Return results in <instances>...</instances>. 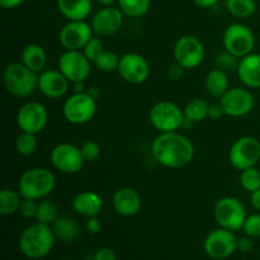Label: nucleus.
I'll return each mask as SVG.
<instances>
[{
	"mask_svg": "<svg viewBox=\"0 0 260 260\" xmlns=\"http://www.w3.org/2000/svg\"><path fill=\"white\" fill-rule=\"evenodd\" d=\"M123 24V13L119 8L104 7L91 18V28L99 37L113 36Z\"/></svg>",
	"mask_w": 260,
	"mask_h": 260,
	"instance_id": "a211bd4d",
	"label": "nucleus"
},
{
	"mask_svg": "<svg viewBox=\"0 0 260 260\" xmlns=\"http://www.w3.org/2000/svg\"><path fill=\"white\" fill-rule=\"evenodd\" d=\"M151 126L160 134L175 132L184 127V112L175 103L169 101H161L151 107L149 113Z\"/></svg>",
	"mask_w": 260,
	"mask_h": 260,
	"instance_id": "0eeeda50",
	"label": "nucleus"
},
{
	"mask_svg": "<svg viewBox=\"0 0 260 260\" xmlns=\"http://www.w3.org/2000/svg\"><path fill=\"white\" fill-rule=\"evenodd\" d=\"M50 159L52 167L63 174L79 173L86 162L80 147L69 142H61L56 145L51 151Z\"/></svg>",
	"mask_w": 260,
	"mask_h": 260,
	"instance_id": "9b49d317",
	"label": "nucleus"
},
{
	"mask_svg": "<svg viewBox=\"0 0 260 260\" xmlns=\"http://www.w3.org/2000/svg\"><path fill=\"white\" fill-rule=\"evenodd\" d=\"M113 208L123 217H132L141 211L142 200L140 193L131 187H122L112 197Z\"/></svg>",
	"mask_w": 260,
	"mask_h": 260,
	"instance_id": "aec40b11",
	"label": "nucleus"
},
{
	"mask_svg": "<svg viewBox=\"0 0 260 260\" xmlns=\"http://www.w3.org/2000/svg\"><path fill=\"white\" fill-rule=\"evenodd\" d=\"M58 70L69 79L71 84L85 81L91 71V62L83 51L65 50L58 57Z\"/></svg>",
	"mask_w": 260,
	"mask_h": 260,
	"instance_id": "ddd939ff",
	"label": "nucleus"
},
{
	"mask_svg": "<svg viewBox=\"0 0 260 260\" xmlns=\"http://www.w3.org/2000/svg\"><path fill=\"white\" fill-rule=\"evenodd\" d=\"M56 187V177L47 168H30L22 173L18 190L23 198L41 201L50 196Z\"/></svg>",
	"mask_w": 260,
	"mask_h": 260,
	"instance_id": "7ed1b4c3",
	"label": "nucleus"
},
{
	"mask_svg": "<svg viewBox=\"0 0 260 260\" xmlns=\"http://www.w3.org/2000/svg\"><path fill=\"white\" fill-rule=\"evenodd\" d=\"M62 113L71 124L80 126L89 123L96 113V98L89 91H75L63 103Z\"/></svg>",
	"mask_w": 260,
	"mask_h": 260,
	"instance_id": "423d86ee",
	"label": "nucleus"
},
{
	"mask_svg": "<svg viewBox=\"0 0 260 260\" xmlns=\"http://www.w3.org/2000/svg\"><path fill=\"white\" fill-rule=\"evenodd\" d=\"M240 184L249 193L260 189V170L256 169L255 167L241 170Z\"/></svg>",
	"mask_w": 260,
	"mask_h": 260,
	"instance_id": "72a5a7b5",
	"label": "nucleus"
},
{
	"mask_svg": "<svg viewBox=\"0 0 260 260\" xmlns=\"http://www.w3.org/2000/svg\"><path fill=\"white\" fill-rule=\"evenodd\" d=\"M222 42L228 52L233 53L238 58H243L253 52L255 36L248 25L243 23H233L223 32Z\"/></svg>",
	"mask_w": 260,
	"mask_h": 260,
	"instance_id": "6e6552de",
	"label": "nucleus"
},
{
	"mask_svg": "<svg viewBox=\"0 0 260 260\" xmlns=\"http://www.w3.org/2000/svg\"><path fill=\"white\" fill-rule=\"evenodd\" d=\"M251 239L253 238H250L248 235L243 236V238H239L238 243H236V250L241 251V253H249V251L253 250L254 244Z\"/></svg>",
	"mask_w": 260,
	"mask_h": 260,
	"instance_id": "ea45409f",
	"label": "nucleus"
},
{
	"mask_svg": "<svg viewBox=\"0 0 260 260\" xmlns=\"http://www.w3.org/2000/svg\"><path fill=\"white\" fill-rule=\"evenodd\" d=\"M40 74L28 69L22 62H12L4 69L5 90L15 98H28L38 89Z\"/></svg>",
	"mask_w": 260,
	"mask_h": 260,
	"instance_id": "20e7f679",
	"label": "nucleus"
},
{
	"mask_svg": "<svg viewBox=\"0 0 260 260\" xmlns=\"http://www.w3.org/2000/svg\"><path fill=\"white\" fill-rule=\"evenodd\" d=\"M25 0H0V5L4 9H14V8L20 7Z\"/></svg>",
	"mask_w": 260,
	"mask_h": 260,
	"instance_id": "a18cd8bd",
	"label": "nucleus"
},
{
	"mask_svg": "<svg viewBox=\"0 0 260 260\" xmlns=\"http://www.w3.org/2000/svg\"><path fill=\"white\" fill-rule=\"evenodd\" d=\"M96 2L101 5H103V7H112V5L116 2H118V0H96Z\"/></svg>",
	"mask_w": 260,
	"mask_h": 260,
	"instance_id": "09e8293b",
	"label": "nucleus"
},
{
	"mask_svg": "<svg viewBox=\"0 0 260 260\" xmlns=\"http://www.w3.org/2000/svg\"><path fill=\"white\" fill-rule=\"evenodd\" d=\"M62 260H74V259H62Z\"/></svg>",
	"mask_w": 260,
	"mask_h": 260,
	"instance_id": "3c124183",
	"label": "nucleus"
},
{
	"mask_svg": "<svg viewBox=\"0 0 260 260\" xmlns=\"http://www.w3.org/2000/svg\"><path fill=\"white\" fill-rule=\"evenodd\" d=\"M213 217L220 228L235 233L243 230L248 215H246L245 206L240 200L226 196L216 202L213 207Z\"/></svg>",
	"mask_w": 260,
	"mask_h": 260,
	"instance_id": "39448f33",
	"label": "nucleus"
},
{
	"mask_svg": "<svg viewBox=\"0 0 260 260\" xmlns=\"http://www.w3.org/2000/svg\"><path fill=\"white\" fill-rule=\"evenodd\" d=\"M20 60H22V63H24L30 70L36 73H42L47 63V53L41 45L29 43L23 48Z\"/></svg>",
	"mask_w": 260,
	"mask_h": 260,
	"instance_id": "b1692460",
	"label": "nucleus"
},
{
	"mask_svg": "<svg viewBox=\"0 0 260 260\" xmlns=\"http://www.w3.org/2000/svg\"><path fill=\"white\" fill-rule=\"evenodd\" d=\"M119 57L116 52L109 50H104L98 57L95 58L94 61V65L98 70L103 71V73H112V71H117L118 70L119 66Z\"/></svg>",
	"mask_w": 260,
	"mask_h": 260,
	"instance_id": "473e14b6",
	"label": "nucleus"
},
{
	"mask_svg": "<svg viewBox=\"0 0 260 260\" xmlns=\"http://www.w3.org/2000/svg\"><path fill=\"white\" fill-rule=\"evenodd\" d=\"M103 51H104V45L103 42H102L99 36H93V37L89 40V42L85 45V47L83 48L84 55L89 58L90 62H94L95 58L98 57Z\"/></svg>",
	"mask_w": 260,
	"mask_h": 260,
	"instance_id": "c9c22d12",
	"label": "nucleus"
},
{
	"mask_svg": "<svg viewBox=\"0 0 260 260\" xmlns=\"http://www.w3.org/2000/svg\"><path fill=\"white\" fill-rule=\"evenodd\" d=\"M225 116L240 118L250 113L255 106V99L249 89L236 86L230 88L220 99Z\"/></svg>",
	"mask_w": 260,
	"mask_h": 260,
	"instance_id": "2eb2a0df",
	"label": "nucleus"
},
{
	"mask_svg": "<svg viewBox=\"0 0 260 260\" xmlns=\"http://www.w3.org/2000/svg\"><path fill=\"white\" fill-rule=\"evenodd\" d=\"M208 108H210V104L203 99H192L185 104L184 109H183L185 121L189 123H200V122L205 121L206 118H208Z\"/></svg>",
	"mask_w": 260,
	"mask_h": 260,
	"instance_id": "cd10ccee",
	"label": "nucleus"
},
{
	"mask_svg": "<svg viewBox=\"0 0 260 260\" xmlns=\"http://www.w3.org/2000/svg\"><path fill=\"white\" fill-rule=\"evenodd\" d=\"M260 160V141L254 136L236 140L229 151V161L235 169L245 170L255 167Z\"/></svg>",
	"mask_w": 260,
	"mask_h": 260,
	"instance_id": "1a4fd4ad",
	"label": "nucleus"
},
{
	"mask_svg": "<svg viewBox=\"0 0 260 260\" xmlns=\"http://www.w3.org/2000/svg\"><path fill=\"white\" fill-rule=\"evenodd\" d=\"M222 116H225V112H223L221 103L210 104V108H208V118L220 119Z\"/></svg>",
	"mask_w": 260,
	"mask_h": 260,
	"instance_id": "37998d69",
	"label": "nucleus"
},
{
	"mask_svg": "<svg viewBox=\"0 0 260 260\" xmlns=\"http://www.w3.org/2000/svg\"><path fill=\"white\" fill-rule=\"evenodd\" d=\"M175 62L184 70L198 68L205 60V46L200 38L192 35L182 36L173 48Z\"/></svg>",
	"mask_w": 260,
	"mask_h": 260,
	"instance_id": "9d476101",
	"label": "nucleus"
},
{
	"mask_svg": "<svg viewBox=\"0 0 260 260\" xmlns=\"http://www.w3.org/2000/svg\"><path fill=\"white\" fill-rule=\"evenodd\" d=\"M38 208V202L35 200H28V198H23L22 205H20L19 208V215L22 216L23 218H27V220H30V218H36V213H37Z\"/></svg>",
	"mask_w": 260,
	"mask_h": 260,
	"instance_id": "58836bf2",
	"label": "nucleus"
},
{
	"mask_svg": "<svg viewBox=\"0 0 260 260\" xmlns=\"http://www.w3.org/2000/svg\"><path fill=\"white\" fill-rule=\"evenodd\" d=\"M218 2H220V0H193V3H194L197 7L205 8V9L215 7Z\"/></svg>",
	"mask_w": 260,
	"mask_h": 260,
	"instance_id": "49530a36",
	"label": "nucleus"
},
{
	"mask_svg": "<svg viewBox=\"0 0 260 260\" xmlns=\"http://www.w3.org/2000/svg\"><path fill=\"white\" fill-rule=\"evenodd\" d=\"M183 74H184V69L177 62H175L174 65H170L169 69H168V76H169V79H172V80H179L183 76Z\"/></svg>",
	"mask_w": 260,
	"mask_h": 260,
	"instance_id": "c03bdc74",
	"label": "nucleus"
},
{
	"mask_svg": "<svg viewBox=\"0 0 260 260\" xmlns=\"http://www.w3.org/2000/svg\"><path fill=\"white\" fill-rule=\"evenodd\" d=\"M216 66L221 70L226 71H236L238 70V66H239V58L236 56H234L233 53L228 52V51H222V52L218 53L216 56Z\"/></svg>",
	"mask_w": 260,
	"mask_h": 260,
	"instance_id": "f704fd0d",
	"label": "nucleus"
},
{
	"mask_svg": "<svg viewBox=\"0 0 260 260\" xmlns=\"http://www.w3.org/2000/svg\"><path fill=\"white\" fill-rule=\"evenodd\" d=\"M226 8L229 13L239 19H248L255 13V0H228Z\"/></svg>",
	"mask_w": 260,
	"mask_h": 260,
	"instance_id": "c85d7f7f",
	"label": "nucleus"
},
{
	"mask_svg": "<svg viewBox=\"0 0 260 260\" xmlns=\"http://www.w3.org/2000/svg\"><path fill=\"white\" fill-rule=\"evenodd\" d=\"M245 235L250 238H260V213H253L246 217L243 228Z\"/></svg>",
	"mask_w": 260,
	"mask_h": 260,
	"instance_id": "e433bc0d",
	"label": "nucleus"
},
{
	"mask_svg": "<svg viewBox=\"0 0 260 260\" xmlns=\"http://www.w3.org/2000/svg\"><path fill=\"white\" fill-rule=\"evenodd\" d=\"M52 230L56 239L63 243H74L80 235V226L70 216H60L52 223Z\"/></svg>",
	"mask_w": 260,
	"mask_h": 260,
	"instance_id": "393cba45",
	"label": "nucleus"
},
{
	"mask_svg": "<svg viewBox=\"0 0 260 260\" xmlns=\"http://www.w3.org/2000/svg\"><path fill=\"white\" fill-rule=\"evenodd\" d=\"M80 149L85 161H95L101 156V146H99L98 142L93 141V140H88V141L84 142Z\"/></svg>",
	"mask_w": 260,
	"mask_h": 260,
	"instance_id": "4c0bfd02",
	"label": "nucleus"
},
{
	"mask_svg": "<svg viewBox=\"0 0 260 260\" xmlns=\"http://www.w3.org/2000/svg\"><path fill=\"white\" fill-rule=\"evenodd\" d=\"M94 36L91 24L85 20H69L60 30L58 40L65 50L81 51Z\"/></svg>",
	"mask_w": 260,
	"mask_h": 260,
	"instance_id": "dca6fc26",
	"label": "nucleus"
},
{
	"mask_svg": "<svg viewBox=\"0 0 260 260\" xmlns=\"http://www.w3.org/2000/svg\"><path fill=\"white\" fill-rule=\"evenodd\" d=\"M236 73L246 88L260 89V53L251 52L240 58Z\"/></svg>",
	"mask_w": 260,
	"mask_h": 260,
	"instance_id": "4be33fe9",
	"label": "nucleus"
},
{
	"mask_svg": "<svg viewBox=\"0 0 260 260\" xmlns=\"http://www.w3.org/2000/svg\"><path fill=\"white\" fill-rule=\"evenodd\" d=\"M38 146L37 137L35 134L20 132L19 136L15 140V150L22 156H30L36 152Z\"/></svg>",
	"mask_w": 260,
	"mask_h": 260,
	"instance_id": "2f4dec72",
	"label": "nucleus"
},
{
	"mask_svg": "<svg viewBox=\"0 0 260 260\" xmlns=\"http://www.w3.org/2000/svg\"><path fill=\"white\" fill-rule=\"evenodd\" d=\"M91 260H117V256L111 248H101L95 251Z\"/></svg>",
	"mask_w": 260,
	"mask_h": 260,
	"instance_id": "a19ab883",
	"label": "nucleus"
},
{
	"mask_svg": "<svg viewBox=\"0 0 260 260\" xmlns=\"http://www.w3.org/2000/svg\"><path fill=\"white\" fill-rule=\"evenodd\" d=\"M70 81L60 70H43L38 76V90L50 99H60L70 89Z\"/></svg>",
	"mask_w": 260,
	"mask_h": 260,
	"instance_id": "6ab92c4d",
	"label": "nucleus"
},
{
	"mask_svg": "<svg viewBox=\"0 0 260 260\" xmlns=\"http://www.w3.org/2000/svg\"><path fill=\"white\" fill-rule=\"evenodd\" d=\"M103 200L101 196L91 190H83L74 196L71 207L74 212L84 217H96L103 210Z\"/></svg>",
	"mask_w": 260,
	"mask_h": 260,
	"instance_id": "412c9836",
	"label": "nucleus"
},
{
	"mask_svg": "<svg viewBox=\"0 0 260 260\" xmlns=\"http://www.w3.org/2000/svg\"><path fill=\"white\" fill-rule=\"evenodd\" d=\"M236 243H238V238L234 231L220 228L208 234L203 243V248L211 259L223 260L235 253Z\"/></svg>",
	"mask_w": 260,
	"mask_h": 260,
	"instance_id": "4468645a",
	"label": "nucleus"
},
{
	"mask_svg": "<svg viewBox=\"0 0 260 260\" xmlns=\"http://www.w3.org/2000/svg\"><path fill=\"white\" fill-rule=\"evenodd\" d=\"M151 0H118V7L124 15L141 18L150 10Z\"/></svg>",
	"mask_w": 260,
	"mask_h": 260,
	"instance_id": "7c9ffc66",
	"label": "nucleus"
},
{
	"mask_svg": "<svg viewBox=\"0 0 260 260\" xmlns=\"http://www.w3.org/2000/svg\"><path fill=\"white\" fill-rule=\"evenodd\" d=\"M71 85L74 86V90L75 91H84V83L83 81H79V83H73Z\"/></svg>",
	"mask_w": 260,
	"mask_h": 260,
	"instance_id": "8fccbe9b",
	"label": "nucleus"
},
{
	"mask_svg": "<svg viewBox=\"0 0 260 260\" xmlns=\"http://www.w3.org/2000/svg\"><path fill=\"white\" fill-rule=\"evenodd\" d=\"M58 216V208L53 201L47 200V198H43L38 202V208L37 213H36L35 220L37 222L45 223V225H52L57 218Z\"/></svg>",
	"mask_w": 260,
	"mask_h": 260,
	"instance_id": "c756f323",
	"label": "nucleus"
},
{
	"mask_svg": "<svg viewBox=\"0 0 260 260\" xmlns=\"http://www.w3.org/2000/svg\"><path fill=\"white\" fill-rule=\"evenodd\" d=\"M152 157L157 164L169 169H179L194 157L192 141L178 131L159 134L151 144Z\"/></svg>",
	"mask_w": 260,
	"mask_h": 260,
	"instance_id": "f257e3e1",
	"label": "nucleus"
},
{
	"mask_svg": "<svg viewBox=\"0 0 260 260\" xmlns=\"http://www.w3.org/2000/svg\"><path fill=\"white\" fill-rule=\"evenodd\" d=\"M56 236L50 225L36 221L23 230L19 238V249L29 259H42L51 253Z\"/></svg>",
	"mask_w": 260,
	"mask_h": 260,
	"instance_id": "f03ea898",
	"label": "nucleus"
},
{
	"mask_svg": "<svg viewBox=\"0 0 260 260\" xmlns=\"http://www.w3.org/2000/svg\"><path fill=\"white\" fill-rule=\"evenodd\" d=\"M250 203L256 211H260V189L255 190V192L251 193L250 196Z\"/></svg>",
	"mask_w": 260,
	"mask_h": 260,
	"instance_id": "de8ad7c7",
	"label": "nucleus"
},
{
	"mask_svg": "<svg viewBox=\"0 0 260 260\" xmlns=\"http://www.w3.org/2000/svg\"><path fill=\"white\" fill-rule=\"evenodd\" d=\"M15 121H17L18 128L22 132L37 135L47 126V108L40 102H27L17 112Z\"/></svg>",
	"mask_w": 260,
	"mask_h": 260,
	"instance_id": "f8f14e48",
	"label": "nucleus"
},
{
	"mask_svg": "<svg viewBox=\"0 0 260 260\" xmlns=\"http://www.w3.org/2000/svg\"><path fill=\"white\" fill-rule=\"evenodd\" d=\"M86 231L91 235H96V234L101 233L102 230V222L99 221L98 216L96 217H89L88 221H86Z\"/></svg>",
	"mask_w": 260,
	"mask_h": 260,
	"instance_id": "79ce46f5",
	"label": "nucleus"
},
{
	"mask_svg": "<svg viewBox=\"0 0 260 260\" xmlns=\"http://www.w3.org/2000/svg\"><path fill=\"white\" fill-rule=\"evenodd\" d=\"M206 90L210 94L212 98H218L221 99L225 95L226 91L230 89V84H229V76L228 73L221 69L216 68L213 70H211L207 74L205 80Z\"/></svg>",
	"mask_w": 260,
	"mask_h": 260,
	"instance_id": "a878e982",
	"label": "nucleus"
},
{
	"mask_svg": "<svg viewBox=\"0 0 260 260\" xmlns=\"http://www.w3.org/2000/svg\"><path fill=\"white\" fill-rule=\"evenodd\" d=\"M118 74L126 83L140 85L150 76V65L146 58L137 52H127L121 56Z\"/></svg>",
	"mask_w": 260,
	"mask_h": 260,
	"instance_id": "f3484780",
	"label": "nucleus"
},
{
	"mask_svg": "<svg viewBox=\"0 0 260 260\" xmlns=\"http://www.w3.org/2000/svg\"><path fill=\"white\" fill-rule=\"evenodd\" d=\"M23 197L20 196L19 190L14 189H3L0 192V215L12 216L19 212L20 205H22Z\"/></svg>",
	"mask_w": 260,
	"mask_h": 260,
	"instance_id": "bb28decb",
	"label": "nucleus"
},
{
	"mask_svg": "<svg viewBox=\"0 0 260 260\" xmlns=\"http://www.w3.org/2000/svg\"><path fill=\"white\" fill-rule=\"evenodd\" d=\"M58 12L68 20H85L91 13V0H56Z\"/></svg>",
	"mask_w": 260,
	"mask_h": 260,
	"instance_id": "5701e85b",
	"label": "nucleus"
}]
</instances>
